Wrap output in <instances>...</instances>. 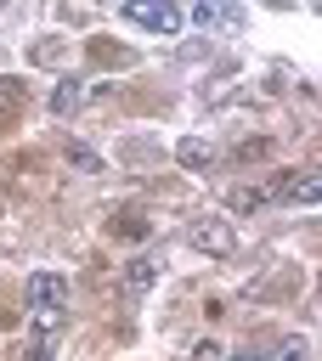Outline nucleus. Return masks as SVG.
Wrapping results in <instances>:
<instances>
[{"label": "nucleus", "instance_id": "6e6552de", "mask_svg": "<svg viewBox=\"0 0 322 361\" xmlns=\"http://www.w3.org/2000/svg\"><path fill=\"white\" fill-rule=\"evenodd\" d=\"M153 282H158V259H153V254H141V259L124 265V288H130V293H141V288H153Z\"/></svg>", "mask_w": 322, "mask_h": 361}, {"label": "nucleus", "instance_id": "4468645a", "mask_svg": "<svg viewBox=\"0 0 322 361\" xmlns=\"http://www.w3.org/2000/svg\"><path fill=\"white\" fill-rule=\"evenodd\" d=\"M68 158H73V164H79V169H96V164H102V158H96V152H90V147H79V141H73V147H68Z\"/></svg>", "mask_w": 322, "mask_h": 361}, {"label": "nucleus", "instance_id": "2eb2a0df", "mask_svg": "<svg viewBox=\"0 0 322 361\" xmlns=\"http://www.w3.org/2000/svg\"><path fill=\"white\" fill-rule=\"evenodd\" d=\"M23 361H51V338H34V344H28V355H23Z\"/></svg>", "mask_w": 322, "mask_h": 361}, {"label": "nucleus", "instance_id": "9d476101", "mask_svg": "<svg viewBox=\"0 0 322 361\" xmlns=\"http://www.w3.org/2000/svg\"><path fill=\"white\" fill-rule=\"evenodd\" d=\"M271 361H311V338H305V333H288V338L277 344Z\"/></svg>", "mask_w": 322, "mask_h": 361}, {"label": "nucleus", "instance_id": "ddd939ff", "mask_svg": "<svg viewBox=\"0 0 322 361\" xmlns=\"http://www.w3.org/2000/svg\"><path fill=\"white\" fill-rule=\"evenodd\" d=\"M266 152H271V141H266V135H260V141H243V147H237V158H243V164H254V158H266Z\"/></svg>", "mask_w": 322, "mask_h": 361}, {"label": "nucleus", "instance_id": "9b49d317", "mask_svg": "<svg viewBox=\"0 0 322 361\" xmlns=\"http://www.w3.org/2000/svg\"><path fill=\"white\" fill-rule=\"evenodd\" d=\"M192 23H198V28H215V23H237V11H220V6L203 0V6H192Z\"/></svg>", "mask_w": 322, "mask_h": 361}, {"label": "nucleus", "instance_id": "1a4fd4ad", "mask_svg": "<svg viewBox=\"0 0 322 361\" xmlns=\"http://www.w3.org/2000/svg\"><path fill=\"white\" fill-rule=\"evenodd\" d=\"M23 102H28L23 79H0V124H11V118L23 113Z\"/></svg>", "mask_w": 322, "mask_h": 361}, {"label": "nucleus", "instance_id": "7ed1b4c3", "mask_svg": "<svg viewBox=\"0 0 322 361\" xmlns=\"http://www.w3.org/2000/svg\"><path fill=\"white\" fill-rule=\"evenodd\" d=\"M119 17L136 23V28H153V34H175V28H181V11H175L169 0H124Z\"/></svg>", "mask_w": 322, "mask_h": 361}, {"label": "nucleus", "instance_id": "0eeeda50", "mask_svg": "<svg viewBox=\"0 0 322 361\" xmlns=\"http://www.w3.org/2000/svg\"><path fill=\"white\" fill-rule=\"evenodd\" d=\"M79 107H85V90H79V79H62V85L51 90V113H56V118H73Z\"/></svg>", "mask_w": 322, "mask_h": 361}, {"label": "nucleus", "instance_id": "39448f33", "mask_svg": "<svg viewBox=\"0 0 322 361\" xmlns=\"http://www.w3.org/2000/svg\"><path fill=\"white\" fill-rule=\"evenodd\" d=\"M107 231H113L119 243H147V237H153V220H147L141 209H119V214L107 220Z\"/></svg>", "mask_w": 322, "mask_h": 361}, {"label": "nucleus", "instance_id": "20e7f679", "mask_svg": "<svg viewBox=\"0 0 322 361\" xmlns=\"http://www.w3.org/2000/svg\"><path fill=\"white\" fill-rule=\"evenodd\" d=\"M266 197H288V203H316L322 197V186H316V169H282L277 175V186H266Z\"/></svg>", "mask_w": 322, "mask_h": 361}, {"label": "nucleus", "instance_id": "dca6fc26", "mask_svg": "<svg viewBox=\"0 0 322 361\" xmlns=\"http://www.w3.org/2000/svg\"><path fill=\"white\" fill-rule=\"evenodd\" d=\"M232 361H260V355H232Z\"/></svg>", "mask_w": 322, "mask_h": 361}, {"label": "nucleus", "instance_id": "423d86ee", "mask_svg": "<svg viewBox=\"0 0 322 361\" xmlns=\"http://www.w3.org/2000/svg\"><path fill=\"white\" fill-rule=\"evenodd\" d=\"M175 164H181V169H209V164H215V141H203V135H186V141L175 147Z\"/></svg>", "mask_w": 322, "mask_h": 361}, {"label": "nucleus", "instance_id": "f03ea898", "mask_svg": "<svg viewBox=\"0 0 322 361\" xmlns=\"http://www.w3.org/2000/svg\"><path fill=\"white\" fill-rule=\"evenodd\" d=\"M186 243H192L198 254H220V259H226V254L237 248V231H232L226 214H198V220L186 226Z\"/></svg>", "mask_w": 322, "mask_h": 361}, {"label": "nucleus", "instance_id": "f257e3e1", "mask_svg": "<svg viewBox=\"0 0 322 361\" xmlns=\"http://www.w3.org/2000/svg\"><path fill=\"white\" fill-rule=\"evenodd\" d=\"M28 316L40 327V338H51L68 316V276L62 271H34L28 276Z\"/></svg>", "mask_w": 322, "mask_h": 361}, {"label": "nucleus", "instance_id": "f8f14e48", "mask_svg": "<svg viewBox=\"0 0 322 361\" xmlns=\"http://www.w3.org/2000/svg\"><path fill=\"white\" fill-rule=\"evenodd\" d=\"M266 203V186H237L232 192V209H260Z\"/></svg>", "mask_w": 322, "mask_h": 361}]
</instances>
